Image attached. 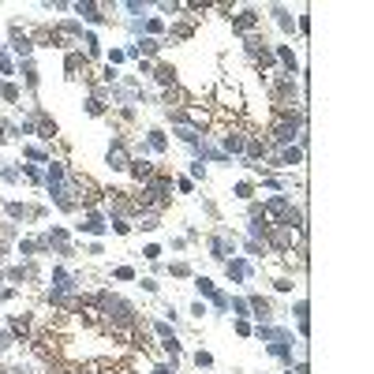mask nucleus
I'll use <instances>...</instances> for the list:
<instances>
[{
    "label": "nucleus",
    "instance_id": "nucleus-1",
    "mask_svg": "<svg viewBox=\"0 0 374 374\" xmlns=\"http://www.w3.org/2000/svg\"><path fill=\"white\" fill-rule=\"evenodd\" d=\"M109 161H112V168H127V150L116 143V146L109 150Z\"/></svg>",
    "mask_w": 374,
    "mask_h": 374
}]
</instances>
